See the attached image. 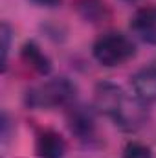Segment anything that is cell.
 <instances>
[{
  "label": "cell",
  "mask_w": 156,
  "mask_h": 158,
  "mask_svg": "<svg viewBox=\"0 0 156 158\" xmlns=\"http://www.w3.org/2000/svg\"><path fill=\"white\" fill-rule=\"evenodd\" d=\"M96 107L116 123L121 131H136L145 121V109L143 101H140L136 96H129L123 88H119L114 83H99L96 86L94 96Z\"/></svg>",
  "instance_id": "cell-1"
},
{
  "label": "cell",
  "mask_w": 156,
  "mask_h": 158,
  "mask_svg": "<svg viewBox=\"0 0 156 158\" xmlns=\"http://www.w3.org/2000/svg\"><path fill=\"white\" fill-rule=\"evenodd\" d=\"M76 85L68 77H55L26 92V105L31 109L66 107L76 99Z\"/></svg>",
  "instance_id": "cell-2"
},
{
  "label": "cell",
  "mask_w": 156,
  "mask_h": 158,
  "mask_svg": "<svg viewBox=\"0 0 156 158\" xmlns=\"http://www.w3.org/2000/svg\"><path fill=\"white\" fill-rule=\"evenodd\" d=\"M92 55L101 66H107V68L121 66L136 55V46L127 35L110 31L101 35L94 42Z\"/></svg>",
  "instance_id": "cell-3"
},
{
  "label": "cell",
  "mask_w": 156,
  "mask_h": 158,
  "mask_svg": "<svg viewBox=\"0 0 156 158\" xmlns=\"http://www.w3.org/2000/svg\"><path fill=\"white\" fill-rule=\"evenodd\" d=\"M130 30L138 39L156 46V6L138 9L130 19Z\"/></svg>",
  "instance_id": "cell-4"
},
{
  "label": "cell",
  "mask_w": 156,
  "mask_h": 158,
  "mask_svg": "<svg viewBox=\"0 0 156 158\" xmlns=\"http://www.w3.org/2000/svg\"><path fill=\"white\" fill-rule=\"evenodd\" d=\"M35 153L37 158H64L66 142L57 131L42 129L35 140Z\"/></svg>",
  "instance_id": "cell-5"
},
{
  "label": "cell",
  "mask_w": 156,
  "mask_h": 158,
  "mask_svg": "<svg viewBox=\"0 0 156 158\" xmlns=\"http://www.w3.org/2000/svg\"><path fill=\"white\" fill-rule=\"evenodd\" d=\"M134 96L143 103L156 101V66H145L130 77Z\"/></svg>",
  "instance_id": "cell-6"
},
{
  "label": "cell",
  "mask_w": 156,
  "mask_h": 158,
  "mask_svg": "<svg viewBox=\"0 0 156 158\" xmlns=\"http://www.w3.org/2000/svg\"><path fill=\"white\" fill-rule=\"evenodd\" d=\"M20 57H22V61L28 66H31L40 76H48L51 72V61H50V57L40 50V46L35 40L24 42V46L20 50Z\"/></svg>",
  "instance_id": "cell-7"
},
{
  "label": "cell",
  "mask_w": 156,
  "mask_h": 158,
  "mask_svg": "<svg viewBox=\"0 0 156 158\" xmlns=\"http://www.w3.org/2000/svg\"><path fill=\"white\" fill-rule=\"evenodd\" d=\"M68 125L70 131L79 136L81 140H88L94 136V116L90 110H86L84 107H74L68 114Z\"/></svg>",
  "instance_id": "cell-8"
},
{
  "label": "cell",
  "mask_w": 156,
  "mask_h": 158,
  "mask_svg": "<svg viewBox=\"0 0 156 158\" xmlns=\"http://www.w3.org/2000/svg\"><path fill=\"white\" fill-rule=\"evenodd\" d=\"M77 9L81 17L90 22H97L105 17V4L101 0H79Z\"/></svg>",
  "instance_id": "cell-9"
},
{
  "label": "cell",
  "mask_w": 156,
  "mask_h": 158,
  "mask_svg": "<svg viewBox=\"0 0 156 158\" xmlns=\"http://www.w3.org/2000/svg\"><path fill=\"white\" fill-rule=\"evenodd\" d=\"M11 39H13V30L7 22H2V28H0V50H2V72H6L7 68V57H9V48H11Z\"/></svg>",
  "instance_id": "cell-10"
},
{
  "label": "cell",
  "mask_w": 156,
  "mask_h": 158,
  "mask_svg": "<svg viewBox=\"0 0 156 158\" xmlns=\"http://www.w3.org/2000/svg\"><path fill=\"white\" fill-rule=\"evenodd\" d=\"M121 158H153V155H151V149L147 145L138 143V142H130L123 149V156Z\"/></svg>",
  "instance_id": "cell-11"
},
{
  "label": "cell",
  "mask_w": 156,
  "mask_h": 158,
  "mask_svg": "<svg viewBox=\"0 0 156 158\" xmlns=\"http://www.w3.org/2000/svg\"><path fill=\"white\" fill-rule=\"evenodd\" d=\"M2 142L6 143L7 140H9V127H11V121H9V114L4 110L2 112Z\"/></svg>",
  "instance_id": "cell-12"
},
{
  "label": "cell",
  "mask_w": 156,
  "mask_h": 158,
  "mask_svg": "<svg viewBox=\"0 0 156 158\" xmlns=\"http://www.w3.org/2000/svg\"><path fill=\"white\" fill-rule=\"evenodd\" d=\"M31 2L37 6H42V7H55L61 4V0H31Z\"/></svg>",
  "instance_id": "cell-13"
},
{
  "label": "cell",
  "mask_w": 156,
  "mask_h": 158,
  "mask_svg": "<svg viewBox=\"0 0 156 158\" xmlns=\"http://www.w3.org/2000/svg\"><path fill=\"white\" fill-rule=\"evenodd\" d=\"M125 2H134V0H125Z\"/></svg>",
  "instance_id": "cell-14"
}]
</instances>
